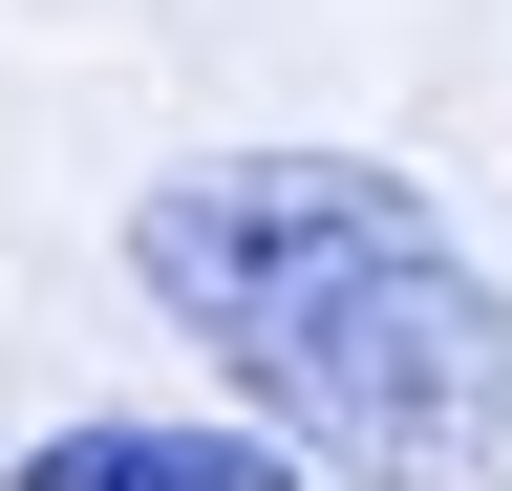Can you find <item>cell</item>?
Wrapping results in <instances>:
<instances>
[{
	"label": "cell",
	"instance_id": "1",
	"mask_svg": "<svg viewBox=\"0 0 512 491\" xmlns=\"http://www.w3.org/2000/svg\"><path fill=\"white\" fill-rule=\"evenodd\" d=\"M128 278L299 470L512 491V278L384 150H192L128 193Z\"/></svg>",
	"mask_w": 512,
	"mask_h": 491
},
{
	"label": "cell",
	"instance_id": "2",
	"mask_svg": "<svg viewBox=\"0 0 512 491\" xmlns=\"http://www.w3.org/2000/svg\"><path fill=\"white\" fill-rule=\"evenodd\" d=\"M0 491H320L278 427H192V406H86V427H43Z\"/></svg>",
	"mask_w": 512,
	"mask_h": 491
}]
</instances>
